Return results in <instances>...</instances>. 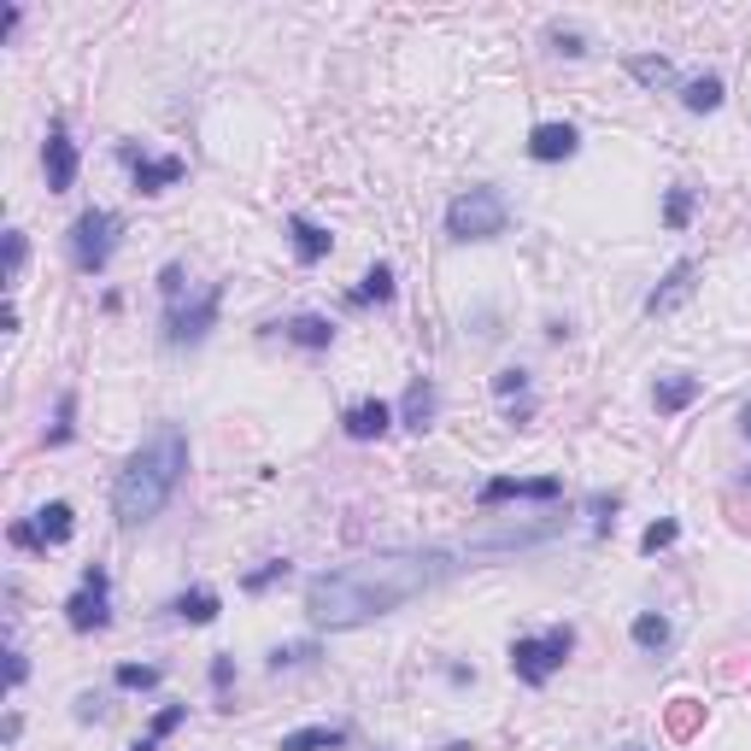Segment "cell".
I'll return each instance as SVG.
<instances>
[{
	"instance_id": "obj_1",
	"label": "cell",
	"mask_w": 751,
	"mask_h": 751,
	"mask_svg": "<svg viewBox=\"0 0 751 751\" xmlns=\"http://www.w3.org/2000/svg\"><path fill=\"white\" fill-rule=\"evenodd\" d=\"M453 570H458L453 552H376V558L335 563V570L306 581V623L317 634L364 628L376 616H393L411 599L435 593Z\"/></svg>"
},
{
	"instance_id": "obj_2",
	"label": "cell",
	"mask_w": 751,
	"mask_h": 751,
	"mask_svg": "<svg viewBox=\"0 0 751 751\" xmlns=\"http://www.w3.org/2000/svg\"><path fill=\"white\" fill-rule=\"evenodd\" d=\"M182 476H188V435L177 423H165L124 458L118 482H112V517L124 529H141V522L165 517V505L177 499Z\"/></svg>"
},
{
	"instance_id": "obj_3",
	"label": "cell",
	"mask_w": 751,
	"mask_h": 751,
	"mask_svg": "<svg viewBox=\"0 0 751 751\" xmlns=\"http://www.w3.org/2000/svg\"><path fill=\"white\" fill-rule=\"evenodd\" d=\"M511 230V205L494 182H469L464 194L446 200V235L453 241H499Z\"/></svg>"
},
{
	"instance_id": "obj_4",
	"label": "cell",
	"mask_w": 751,
	"mask_h": 751,
	"mask_svg": "<svg viewBox=\"0 0 751 751\" xmlns=\"http://www.w3.org/2000/svg\"><path fill=\"white\" fill-rule=\"evenodd\" d=\"M118 241H124V218L112 212V205H88V212L71 218L65 253H71V265H77L83 276H101L112 265V253H118Z\"/></svg>"
},
{
	"instance_id": "obj_5",
	"label": "cell",
	"mask_w": 751,
	"mask_h": 751,
	"mask_svg": "<svg viewBox=\"0 0 751 751\" xmlns=\"http://www.w3.org/2000/svg\"><path fill=\"white\" fill-rule=\"evenodd\" d=\"M575 652V628L570 623H552L547 634H517L511 641V675L522 687H547L552 675L570 664Z\"/></svg>"
},
{
	"instance_id": "obj_6",
	"label": "cell",
	"mask_w": 751,
	"mask_h": 751,
	"mask_svg": "<svg viewBox=\"0 0 751 751\" xmlns=\"http://www.w3.org/2000/svg\"><path fill=\"white\" fill-rule=\"evenodd\" d=\"M223 317V282H205L200 294H182L165 306V347H200Z\"/></svg>"
},
{
	"instance_id": "obj_7",
	"label": "cell",
	"mask_w": 751,
	"mask_h": 751,
	"mask_svg": "<svg viewBox=\"0 0 751 751\" xmlns=\"http://www.w3.org/2000/svg\"><path fill=\"white\" fill-rule=\"evenodd\" d=\"M65 623L77 634H101L112 623V570L106 563H83L77 593L65 599Z\"/></svg>"
},
{
	"instance_id": "obj_8",
	"label": "cell",
	"mask_w": 751,
	"mask_h": 751,
	"mask_svg": "<svg viewBox=\"0 0 751 751\" xmlns=\"http://www.w3.org/2000/svg\"><path fill=\"white\" fill-rule=\"evenodd\" d=\"M118 165L129 171V182H136V194H165V188H177L188 177V159L147 154V147H136V141H118Z\"/></svg>"
},
{
	"instance_id": "obj_9",
	"label": "cell",
	"mask_w": 751,
	"mask_h": 751,
	"mask_svg": "<svg viewBox=\"0 0 751 751\" xmlns=\"http://www.w3.org/2000/svg\"><path fill=\"white\" fill-rule=\"evenodd\" d=\"M42 171H47V194H65L77 182V141H71V124L53 118L47 141H42Z\"/></svg>"
},
{
	"instance_id": "obj_10",
	"label": "cell",
	"mask_w": 751,
	"mask_h": 751,
	"mask_svg": "<svg viewBox=\"0 0 751 751\" xmlns=\"http://www.w3.org/2000/svg\"><path fill=\"white\" fill-rule=\"evenodd\" d=\"M505 499H540V505H552V499H563V482L558 476H494V482H482V494H476V505L482 511H494V505H505Z\"/></svg>"
},
{
	"instance_id": "obj_11",
	"label": "cell",
	"mask_w": 751,
	"mask_h": 751,
	"mask_svg": "<svg viewBox=\"0 0 751 751\" xmlns=\"http://www.w3.org/2000/svg\"><path fill=\"white\" fill-rule=\"evenodd\" d=\"M692 282H699V265H692V258H675V265L664 271V282H657V288L646 294V317H669L675 306H687L692 299Z\"/></svg>"
},
{
	"instance_id": "obj_12",
	"label": "cell",
	"mask_w": 751,
	"mask_h": 751,
	"mask_svg": "<svg viewBox=\"0 0 751 751\" xmlns=\"http://www.w3.org/2000/svg\"><path fill=\"white\" fill-rule=\"evenodd\" d=\"M581 154V129L575 124H535L529 129V159L535 165H563V159H575Z\"/></svg>"
},
{
	"instance_id": "obj_13",
	"label": "cell",
	"mask_w": 751,
	"mask_h": 751,
	"mask_svg": "<svg viewBox=\"0 0 751 751\" xmlns=\"http://www.w3.org/2000/svg\"><path fill=\"white\" fill-rule=\"evenodd\" d=\"M435 411H441L435 382H429V376H411V388H405V400H400V423L423 435V429H435Z\"/></svg>"
},
{
	"instance_id": "obj_14",
	"label": "cell",
	"mask_w": 751,
	"mask_h": 751,
	"mask_svg": "<svg viewBox=\"0 0 751 751\" xmlns=\"http://www.w3.org/2000/svg\"><path fill=\"white\" fill-rule=\"evenodd\" d=\"M341 429H347L352 441H382L388 429H393V405L388 400H359V405H347Z\"/></svg>"
},
{
	"instance_id": "obj_15",
	"label": "cell",
	"mask_w": 751,
	"mask_h": 751,
	"mask_svg": "<svg viewBox=\"0 0 751 751\" xmlns=\"http://www.w3.org/2000/svg\"><path fill=\"white\" fill-rule=\"evenodd\" d=\"M288 247H294L299 265H317V258H329L335 235L324 230V223H311L306 212H294V218H288Z\"/></svg>"
},
{
	"instance_id": "obj_16",
	"label": "cell",
	"mask_w": 751,
	"mask_h": 751,
	"mask_svg": "<svg viewBox=\"0 0 751 751\" xmlns=\"http://www.w3.org/2000/svg\"><path fill=\"white\" fill-rule=\"evenodd\" d=\"M692 400H699V376L669 370V376H657V382H652V405H657V417H675V411H687Z\"/></svg>"
},
{
	"instance_id": "obj_17",
	"label": "cell",
	"mask_w": 751,
	"mask_h": 751,
	"mask_svg": "<svg viewBox=\"0 0 751 751\" xmlns=\"http://www.w3.org/2000/svg\"><path fill=\"white\" fill-rule=\"evenodd\" d=\"M77 535V511H71V499H47L42 511H35V540L47 547H65V540Z\"/></svg>"
},
{
	"instance_id": "obj_18",
	"label": "cell",
	"mask_w": 751,
	"mask_h": 751,
	"mask_svg": "<svg viewBox=\"0 0 751 751\" xmlns=\"http://www.w3.org/2000/svg\"><path fill=\"white\" fill-rule=\"evenodd\" d=\"M282 335H288L294 347H306V352H329V347H335V324H329V317H317V311L288 317V324H282Z\"/></svg>"
},
{
	"instance_id": "obj_19",
	"label": "cell",
	"mask_w": 751,
	"mask_h": 751,
	"mask_svg": "<svg viewBox=\"0 0 751 751\" xmlns=\"http://www.w3.org/2000/svg\"><path fill=\"white\" fill-rule=\"evenodd\" d=\"M177 616V623H194V628H205V623H218V611H223V599L212 593V588H188V593H177L171 605H165Z\"/></svg>"
},
{
	"instance_id": "obj_20",
	"label": "cell",
	"mask_w": 751,
	"mask_h": 751,
	"mask_svg": "<svg viewBox=\"0 0 751 751\" xmlns=\"http://www.w3.org/2000/svg\"><path fill=\"white\" fill-rule=\"evenodd\" d=\"M352 734L347 728H329V722H311V728H294V734H282L276 751H341Z\"/></svg>"
},
{
	"instance_id": "obj_21",
	"label": "cell",
	"mask_w": 751,
	"mask_h": 751,
	"mask_svg": "<svg viewBox=\"0 0 751 751\" xmlns=\"http://www.w3.org/2000/svg\"><path fill=\"white\" fill-rule=\"evenodd\" d=\"M393 294H400V282H393V265H382V258H376V265L364 271V282L347 294V306H370V299H376V306H388Z\"/></svg>"
},
{
	"instance_id": "obj_22",
	"label": "cell",
	"mask_w": 751,
	"mask_h": 751,
	"mask_svg": "<svg viewBox=\"0 0 751 751\" xmlns=\"http://www.w3.org/2000/svg\"><path fill=\"white\" fill-rule=\"evenodd\" d=\"M722 94H728L722 77H717V71H705V77H687V83H681V106H687V112H717Z\"/></svg>"
},
{
	"instance_id": "obj_23",
	"label": "cell",
	"mask_w": 751,
	"mask_h": 751,
	"mask_svg": "<svg viewBox=\"0 0 751 751\" xmlns=\"http://www.w3.org/2000/svg\"><path fill=\"white\" fill-rule=\"evenodd\" d=\"M623 65H628V77L646 83V88H669L675 83V65L664 60V53H628Z\"/></svg>"
},
{
	"instance_id": "obj_24",
	"label": "cell",
	"mask_w": 751,
	"mask_h": 751,
	"mask_svg": "<svg viewBox=\"0 0 751 751\" xmlns=\"http://www.w3.org/2000/svg\"><path fill=\"white\" fill-rule=\"evenodd\" d=\"M628 634H634V646H641V652H664V646L675 641V628H669V616H664V611H641Z\"/></svg>"
},
{
	"instance_id": "obj_25",
	"label": "cell",
	"mask_w": 751,
	"mask_h": 751,
	"mask_svg": "<svg viewBox=\"0 0 751 751\" xmlns=\"http://www.w3.org/2000/svg\"><path fill=\"white\" fill-rule=\"evenodd\" d=\"M47 446H71V441H77V393H60V405H53V429H47V435H42Z\"/></svg>"
},
{
	"instance_id": "obj_26",
	"label": "cell",
	"mask_w": 751,
	"mask_h": 751,
	"mask_svg": "<svg viewBox=\"0 0 751 751\" xmlns=\"http://www.w3.org/2000/svg\"><path fill=\"white\" fill-rule=\"evenodd\" d=\"M288 575H294V563H288V558H265L258 570L241 575V593H265V588H276V581H288Z\"/></svg>"
},
{
	"instance_id": "obj_27",
	"label": "cell",
	"mask_w": 751,
	"mask_h": 751,
	"mask_svg": "<svg viewBox=\"0 0 751 751\" xmlns=\"http://www.w3.org/2000/svg\"><path fill=\"white\" fill-rule=\"evenodd\" d=\"M112 681H118L124 692H147V687L165 681V669L159 664H118V669H112Z\"/></svg>"
},
{
	"instance_id": "obj_28",
	"label": "cell",
	"mask_w": 751,
	"mask_h": 751,
	"mask_svg": "<svg viewBox=\"0 0 751 751\" xmlns=\"http://www.w3.org/2000/svg\"><path fill=\"white\" fill-rule=\"evenodd\" d=\"M529 382H535V376L522 364H505V370H494V382H487V388H494L499 400H529Z\"/></svg>"
},
{
	"instance_id": "obj_29",
	"label": "cell",
	"mask_w": 751,
	"mask_h": 751,
	"mask_svg": "<svg viewBox=\"0 0 751 751\" xmlns=\"http://www.w3.org/2000/svg\"><path fill=\"white\" fill-rule=\"evenodd\" d=\"M317 657V641H288V646H276L271 652V669L282 675V669H299V664H311Z\"/></svg>"
},
{
	"instance_id": "obj_30",
	"label": "cell",
	"mask_w": 751,
	"mask_h": 751,
	"mask_svg": "<svg viewBox=\"0 0 751 751\" xmlns=\"http://www.w3.org/2000/svg\"><path fill=\"white\" fill-rule=\"evenodd\" d=\"M675 540H681V522H675V517H664V522H652V529L641 535V552H646V558H657L664 547H675Z\"/></svg>"
},
{
	"instance_id": "obj_31",
	"label": "cell",
	"mask_w": 751,
	"mask_h": 751,
	"mask_svg": "<svg viewBox=\"0 0 751 751\" xmlns=\"http://www.w3.org/2000/svg\"><path fill=\"white\" fill-rule=\"evenodd\" d=\"M664 223H669V230H687V223H692V188H669Z\"/></svg>"
},
{
	"instance_id": "obj_32",
	"label": "cell",
	"mask_w": 751,
	"mask_h": 751,
	"mask_svg": "<svg viewBox=\"0 0 751 751\" xmlns=\"http://www.w3.org/2000/svg\"><path fill=\"white\" fill-rule=\"evenodd\" d=\"M24 258H30L24 230H7V288H18V276H24Z\"/></svg>"
},
{
	"instance_id": "obj_33",
	"label": "cell",
	"mask_w": 751,
	"mask_h": 751,
	"mask_svg": "<svg viewBox=\"0 0 751 751\" xmlns=\"http://www.w3.org/2000/svg\"><path fill=\"white\" fill-rule=\"evenodd\" d=\"M182 722H188V705H165L159 717H154V728H147V734H154V740L165 745V740H171V734H177Z\"/></svg>"
},
{
	"instance_id": "obj_34",
	"label": "cell",
	"mask_w": 751,
	"mask_h": 751,
	"mask_svg": "<svg viewBox=\"0 0 751 751\" xmlns=\"http://www.w3.org/2000/svg\"><path fill=\"white\" fill-rule=\"evenodd\" d=\"M588 511H593V535H611L616 529V494H593Z\"/></svg>"
},
{
	"instance_id": "obj_35",
	"label": "cell",
	"mask_w": 751,
	"mask_h": 751,
	"mask_svg": "<svg viewBox=\"0 0 751 751\" xmlns=\"http://www.w3.org/2000/svg\"><path fill=\"white\" fill-rule=\"evenodd\" d=\"M552 47L563 53V60H581V53H588V35L570 30V24H552Z\"/></svg>"
},
{
	"instance_id": "obj_36",
	"label": "cell",
	"mask_w": 751,
	"mask_h": 751,
	"mask_svg": "<svg viewBox=\"0 0 751 751\" xmlns=\"http://www.w3.org/2000/svg\"><path fill=\"white\" fill-rule=\"evenodd\" d=\"M230 687H235V657L218 652L212 657V692H218V699H230Z\"/></svg>"
},
{
	"instance_id": "obj_37",
	"label": "cell",
	"mask_w": 751,
	"mask_h": 751,
	"mask_svg": "<svg viewBox=\"0 0 751 751\" xmlns=\"http://www.w3.org/2000/svg\"><path fill=\"white\" fill-rule=\"evenodd\" d=\"M182 288H188V271H182V265H165V271H159V299L171 306V299H182Z\"/></svg>"
},
{
	"instance_id": "obj_38",
	"label": "cell",
	"mask_w": 751,
	"mask_h": 751,
	"mask_svg": "<svg viewBox=\"0 0 751 751\" xmlns=\"http://www.w3.org/2000/svg\"><path fill=\"white\" fill-rule=\"evenodd\" d=\"M24 681H30V657L18 652V646H12V652H7V687L18 692V687H24Z\"/></svg>"
},
{
	"instance_id": "obj_39",
	"label": "cell",
	"mask_w": 751,
	"mask_h": 751,
	"mask_svg": "<svg viewBox=\"0 0 751 751\" xmlns=\"http://www.w3.org/2000/svg\"><path fill=\"white\" fill-rule=\"evenodd\" d=\"M12 547H30V552H42V540H35V522H12Z\"/></svg>"
},
{
	"instance_id": "obj_40",
	"label": "cell",
	"mask_w": 751,
	"mask_h": 751,
	"mask_svg": "<svg viewBox=\"0 0 751 751\" xmlns=\"http://www.w3.org/2000/svg\"><path fill=\"white\" fill-rule=\"evenodd\" d=\"M101 717H106V705L94 699V692H83V699H77V722H101Z\"/></svg>"
},
{
	"instance_id": "obj_41",
	"label": "cell",
	"mask_w": 751,
	"mask_h": 751,
	"mask_svg": "<svg viewBox=\"0 0 751 751\" xmlns=\"http://www.w3.org/2000/svg\"><path fill=\"white\" fill-rule=\"evenodd\" d=\"M446 681H453V687H469V681H476V669H464V664H446Z\"/></svg>"
},
{
	"instance_id": "obj_42",
	"label": "cell",
	"mask_w": 751,
	"mask_h": 751,
	"mask_svg": "<svg viewBox=\"0 0 751 751\" xmlns=\"http://www.w3.org/2000/svg\"><path fill=\"white\" fill-rule=\"evenodd\" d=\"M740 435L751 441V405H740Z\"/></svg>"
},
{
	"instance_id": "obj_43",
	"label": "cell",
	"mask_w": 751,
	"mask_h": 751,
	"mask_svg": "<svg viewBox=\"0 0 751 751\" xmlns=\"http://www.w3.org/2000/svg\"><path fill=\"white\" fill-rule=\"evenodd\" d=\"M129 751H159V740H154V734H147V740H136V745H129Z\"/></svg>"
},
{
	"instance_id": "obj_44",
	"label": "cell",
	"mask_w": 751,
	"mask_h": 751,
	"mask_svg": "<svg viewBox=\"0 0 751 751\" xmlns=\"http://www.w3.org/2000/svg\"><path fill=\"white\" fill-rule=\"evenodd\" d=\"M441 751H476V745H469V740H453V745H441Z\"/></svg>"
},
{
	"instance_id": "obj_45",
	"label": "cell",
	"mask_w": 751,
	"mask_h": 751,
	"mask_svg": "<svg viewBox=\"0 0 751 751\" xmlns=\"http://www.w3.org/2000/svg\"><path fill=\"white\" fill-rule=\"evenodd\" d=\"M616 751H646V745H634V740H628V745H616Z\"/></svg>"
}]
</instances>
